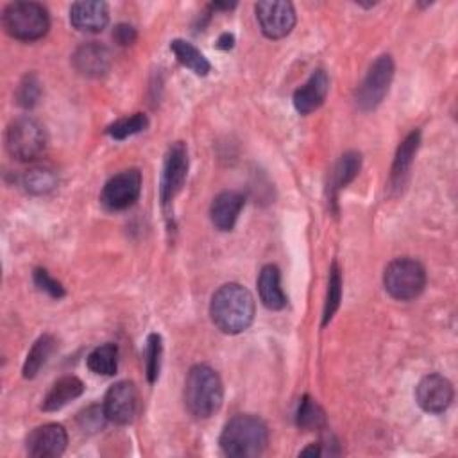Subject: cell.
<instances>
[{
  "mask_svg": "<svg viewBox=\"0 0 458 458\" xmlns=\"http://www.w3.org/2000/svg\"><path fill=\"white\" fill-rule=\"evenodd\" d=\"M255 298L241 283H225L211 298L209 317L225 335L244 333L255 321Z\"/></svg>",
  "mask_w": 458,
  "mask_h": 458,
  "instance_id": "1",
  "label": "cell"
},
{
  "mask_svg": "<svg viewBox=\"0 0 458 458\" xmlns=\"http://www.w3.org/2000/svg\"><path fill=\"white\" fill-rule=\"evenodd\" d=\"M269 444L267 424L251 413H241L229 419L220 433V447L224 454L233 458L258 456Z\"/></svg>",
  "mask_w": 458,
  "mask_h": 458,
  "instance_id": "2",
  "label": "cell"
},
{
  "mask_svg": "<svg viewBox=\"0 0 458 458\" xmlns=\"http://www.w3.org/2000/svg\"><path fill=\"white\" fill-rule=\"evenodd\" d=\"M224 401L222 380L209 365L199 364L188 371L184 381V405L186 410L197 419H208Z\"/></svg>",
  "mask_w": 458,
  "mask_h": 458,
  "instance_id": "3",
  "label": "cell"
},
{
  "mask_svg": "<svg viewBox=\"0 0 458 458\" xmlns=\"http://www.w3.org/2000/svg\"><path fill=\"white\" fill-rule=\"evenodd\" d=\"M6 33L20 42H37L51 29V19L45 6L38 3H12L3 12Z\"/></svg>",
  "mask_w": 458,
  "mask_h": 458,
  "instance_id": "4",
  "label": "cell"
},
{
  "mask_svg": "<svg viewBox=\"0 0 458 458\" xmlns=\"http://www.w3.org/2000/svg\"><path fill=\"white\" fill-rule=\"evenodd\" d=\"M383 285L390 298L412 301L419 298L426 287V271L417 260L397 258L387 266Z\"/></svg>",
  "mask_w": 458,
  "mask_h": 458,
  "instance_id": "5",
  "label": "cell"
},
{
  "mask_svg": "<svg viewBox=\"0 0 458 458\" xmlns=\"http://www.w3.org/2000/svg\"><path fill=\"white\" fill-rule=\"evenodd\" d=\"M47 147V135L40 122L31 117L13 120L6 131V149L19 161L38 159Z\"/></svg>",
  "mask_w": 458,
  "mask_h": 458,
  "instance_id": "6",
  "label": "cell"
},
{
  "mask_svg": "<svg viewBox=\"0 0 458 458\" xmlns=\"http://www.w3.org/2000/svg\"><path fill=\"white\" fill-rule=\"evenodd\" d=\"M394 79V61L392 56H380L369 69L362 85L356 90V106L362 111L376 110L385 95L388 94L390 83Z\"/></svg>",
  "mask_w": 458,
  "mask_h": 458,
  "instance_id": "7",
  "label": "cell"
},
{
  "mask_svg": "<svg viewBox=\"0 0 458 458\" xmlns=\"http://www.w3.org/2000/svg\"><path fill=\"white\" fill-rule=\"evenodd\" d=\"M142 193V174L136 168L113 176L102 188L101 202L111 211H122L133 206Z\"/></svg>",
  "mask_w": 458,
  "mask_h": 458,
  "instance_id": "8",
  "label": "cell"
},
{
  "mask_svg": "<svg viewBox=\"0 0 458 458\" xmlns=\"http://www.w3.org/2000/svg\"><path fill=\"white\" fill-rule=\"evenodd\" d=\"M255 12L262 33L271 40L289 37L296 26V10L290 3L266 0V3H258L255 6Z\"/></svg>",
  "mask_w": 458,
  "mask_h": 458,
  "instance_id": "9",
  "label": "cell"
},
{
  "mask_svg": "<svg viewBox=\"0 0 458 458\" xmlns=\"http://www.w3.org/2000/svg\"><path fill=\"white\" fill-rule=\"evenodd\" d=\"M186 176H188V149L183 142H176L167 151L161 184H159V199L165 208L181 192L186 181Z\"/></svg>",
  "mask_w": 458,
  "mask_h": 458,
  "instance_id": "10",
  "label": "cell"
},
{
  "mask_svg": "<svg viewBox=\"0 0 458 458\" xmlns=\"http://www.w3.org/2000/svg\"><path fill=\"white\" fill-rule=\"evenodd\" d=\"M106 419L115 424H129L138 410V392L133 381H119L110 387L102 403Z\"/></svg>",
  "mask_w": 458,
  "mask_h": 458,
  "instance_id": "11",
  "label": "cell"
},
{
  "mask_svg": "<svg viewBox=\"0 0 458 458\" xmlns=\"http://www.w3.org/2000/svg\"><path fill=\"white\" fill-rule=\"evenodd\" d=\"M454 397L453 385L442 374H428L415 387V401L428 413H444Z\"/></svg>",
  "mask_w": 458,
  "mask_h": 458,
  "instance_id": "12",
  "label": "cell"
},
{
  "mask_svg": "<svg viewBox=\"0 0 458 458\" xmlns=\"http://www.w3.org/2000/svg\"><path fill=\"white\" fill-rule=\"evenodd\" d=\"M69 435L61 424L49 422L35 428L26 442V449L33 458H56L67 449Z\"/></svg>",
  "mask_w": 458,
  "mask_h": 458,
  "instance_id": "13",
  "label": "cell"
},
{
  "mask_svg": "<svg viewBox=\"0 0 458 458\" xmlns=\"http://www.w3.org/2000/svg\"><path fill=\"white\" fill-rule=\"evenodd\" d=\"M244 204H246V197L235 190L220 192L213 199L209 206V218L218 232H232L239 220V215Z\"/></svg>",
  "mask_w": 458,
  "mask_h": 458,
  "instance_id": "14",
  "label": "cell"
},
{
  "mask_svg": "<svg viewBox=\"0 0 458 458\" xmlns=\"http://www.w3.org/2000/svg\"><path fill=\"white\" fill-rule=\"evenodd\" d=\"M110 22V12L106 3L99 0H81L70 8V24L81 33H101Z\"/></svg>",
  "mask_w": 458,
  "mask_h": 458,
  "instance_id": "15",
  "label": "cell"
},
{
  "mask_svg": "<svg viewBox=\"0 0 458 458\" xmlns=\"http://www.w3.org/2000/svg\"><path fill=\"white\" fill-rule=\"evenodd\" d=\"M72 65L85 78H102L110 72L111 54L104 45L90 42L74 53Z\"/></svg>",
  "mask_w": 458,
  "mask_h": 458,
  "instance_id": "16",
  "label": "cell"
},
{
  "mask_svg": "<svg viewBox=\"0 0 458 458\" xmlns=\"http://www.w3.org/2000/svg\"><path fill=\"white\" fill-rule=\"evenodd\" d=\"M330 92V78L324 70H315L310 79L294 92V108L301 115H310L319 110Z\"/></svg>",
  "mask_w": 458,
  "mask_h": 458,
  "instance_id": "17",
  "label": "cell"
},
{
  "mask_svg": "<svg viewBox=\"0 0 458 458\" xmlns=\"http://www.w3.org/2000/svg\"><path fill=\"white\" fill-rule=\"evenodd\" d=\"M421 145V131L415 129L412 131L397 147L396 158L392 163V172H390V186L392 188H401L408 177V172L412 168L413 158L417 154V149Z\"/></svg>",
  "mask_w": 458,
  "mask_h": 458,
  "instance_id": "18",
  "label": "cell"
},
{
  "mask_svg": "<svg viewBox=\"0 0 458 458\" xmlns=\"http://www.w3.org/2000/svg\"><path fill=\"white\" fill-rule=\"evenodd\" d=\"M258 292L266 308L269 310H283L289 303L283 289H282V274L276 266H266L258 276Z\"/></svg>",
  "mask_w": 458,
  "mask_h": 458,
  "instance_id": "19",
  "label": "cell"
},
{
  "mask_svg": "<svg viewBox=\"0 0 458 458\" xmlns=\"http://www.w3.org/2000/svg\"><path fill=\"white\" fill-rule=\"evenodd\" d=\"M83 392H85V383L78 376H63L47 392L42 403V410L58 412L63 406H67L70 401L78 399Z\"/></svg>",
  "mask_w": 458,
  "mask_h": 458,
  "instance_id": "20",
  "label": "cell"
},
{
  "mask_svg": "<svg viewBox=\"0 0 458 458\" xmlns=\"http://www.w3.org/2000/svg\"><path fill=\"white\" fill-rule=\"evenodd\" d=\"M362 168V154L356 151H349L346 154L340 156V159L337 161L333 174H331V184H330V192H331V200H337V193L346 188L349 183L355 181V177L358 176Z\"/></svg>",
  "mask_w": 458,
  "mask_h": 458,
  "instance_id": "21",
  "label": "cell"
},
{
  "mask_svg": "<svg viewBox=\"0 0 458 458\" xmlns=\"http://www.w3.org/2000/svg\"><path fill=\"white\" fill-rule=\"evenodd\" d=\"M170 51L176 54L177 61L186 67L188 70H192L195 76L206 78L211 72V65L206 60V56L190 42L186 40H174L170 42Z\"/></svg>",
  "mask_w": 458,
  "mask_h": 458,
  "instance_id": "22",
  "label": "cell"
},
{
  "mask_svg": "<svg viewBox=\"0 0 458 458\" xmlns=\"http://www.w3.org/2000/svg\"><path fill=\"white\" fill-rule=\"evenodd\" d=\"M56 349V339L53 335H42L35 346L31 348V351L28 353L26 364H24V378L26 380H33L38 376V372L42 371V367L49 362L51 355Z\"/></svg>",
  "mask_w": 458,
  "mask_h": 458,
  "instance_id": "23",
  "label": "cell"
},
{
  "mask_svg": "<svg viewBox=\"0 0 458 458\" xmlns=\"http://www.w3.org/2000/svg\"><path fill=\"white\" fill-rule=\"evenodd\" d=\"M88 369L101 376H113L119 369V348L111 342L95 348L86 358Z\"/></svg>",
  "mask_w": 458,
  "mask_h": 458,
  "instance_id": "24",
  "label": "cell"
},
{
  "mask_svg": "<svg viewBox=\"0 0 458 458\" xmlns=\"http://www.w3.org/2000/svg\"><path fill=\"white\" fill-rule=\"evenodd\" d=\"M22 184L33 195H45L58 186V174L49 167H35L24 174Z\"/></svg>",
  "mask_w": 458,
  "mask_h": 458,
  "instance_id": "25",
  "label": "cell"
},
{
  "mask_svg": "<svg viewBox=\"0 0 458 458\" xmlns=\"http://www.w3.org/2000/svg\"><path fill=\"white\" fill-rule=\"evenodd\" d=\"M296 422L301 429H319L326 422V413L314 397L303 396L296 413Z\"/></svg>",
  "mask_w": 458,
  "mask_h": 458,
  "instance_id": "26",
  "label": "cell"
},
{
  "mask_svg": "<svg viewBox=\"0 0 458 458\" xmlns=\"http://www.w3.org/2000/svg\"><path fill=\"white\" fill-rule=\"evenodd\" d=\"M342 299V271L337 262H333L330 269V283H328V296H326V305H324V317H323V326H328L330 321L333 319L335 312L340 307Z\"/></svg>",
  "mask_w": 458,
  "mask_h": 458,
  "instance_id": "27",
  "label": "cell"
},
{
  "mask_svg": "<svg viewBox=\"0 0 458 458\" xmlns=\"http://www.w3.org/2000/svg\"><path fill=\"white\" fill-rule=\"evenodd\" d=\"M149 126V119L147 115L143 113H135L131 117H126V119H120L117 122H113L106 133L113 138V140H126L129 136H135L142 131H145Z\"/></svg>",
  "mask_w": 458,
  "mask_h": 458,
  "instance_id": "28",
  "label": "cell"
},
{
  "mask_svg": "<svg viewBox=\"0 0 458 458\" xmlns=\"http://www.w3.org/2000/svg\"><path fill=\"white\" fill-rule=\"evenodd\" d=\"M161 355H163V340L158 333H151L145 342V372L149 383H154L161 371Z\"/></svg>",
  "mask_w": 458,
  "mask_h": 458,
  "instance_id": "29",
  "label": "cell"
},
{
  "mask_svg": "<svg viewBox=\"0 0 458 458\" xmlns=\"http://www.w3.org/2000/svg\"><path fill=\"white\" fill-rule=\"evenodd\" d=\"M42 97V83L40 79L35 76V74H28L19 88H17V104L20 108H26V110H31L38 104Z\"/></svg>",
  "mask_w": 458,
  "mask_h": 458,
  "instance_id": "30",
  "label": "cell"
},
{
  "mask_svg": "<svg viewBox=\"0 0 458 458\" xmlns=\"http://www.w3.org/2000/svg\"><path fill=\"white\" fill-rule=\"evenodd\" d=\"M33 280H35V285H37L42 292H45L47 296H51L53 299H61V298H65V289H63V285H61L58 280H54L45 269H37Z\"/></svg>",
  "mask_w": 458,
  "mask_h": 458,
  "instance_id": "31",
  "label": "cell"
},
{
  "mask_svg": "<svg viewBox=\"0 0 458 458\" xmlns=\"http://www.w3.org/2000/svg\"><path fill=\"white\" fill-rule=\"evenodd\" d=\"M78 421H79V426L83 428V431H97L104 426V421H108V419H106L104 408L90 406L79 413Z\"/></svg>",
  "mask_w": 458,
  "mask_h": 458,
  "instance_id": "32",
  "label": "cell"
},
{
  "mask_svg": "<svg viewBox=\"0 0 458 458\" xmlns=\"http://www.w3.org/2000/svg\"><path fill=\"white\" fill-rule=\"evenodd\" d=\"M113 38H115V42H117L119 45L127 47V45L135 44V40H136V31H135V28L129 26V24H119V26L115 28V31H113Z\"/></svg>",
  "mask_w": 458,
  "mask_h": 458,
  "instance_id": "33",
  "label": "cell"
},
{
  "mask_svg": "<svg viewBox=\"0 0 458 458\" xmlns=\"http://www.w3.org/2000/svg\"><path fill=\"white\" fill-rule=\"evenodd\" d=\"M233 47H235V37H233V35L224 33V35L218 37V40H217V49H220V51H229V49H233Z\"/></svg>",
  "mask_w": 458,
  "mask_h": 458,
  "instance_id": "34",
  "label": "cell"
},
{
  "mask_svg": "<svg viewBox=\"0 0 458 458\" xmlns=\"http://www.w3.org/2000/svg\"><path fill=\"white\" fill-rule=\"evenodd\" d=\"M323 454H324L323 444H312L299 453V456H323Z\"/></svg>",
  "mask_w": 458,
  "mask_h": 458,
  "instance_id": "35",
  "label": "cell"
}]
</instances>
